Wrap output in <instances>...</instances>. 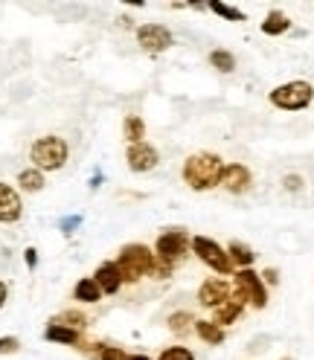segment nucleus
Instances as JSON below:
<instances>
[{
  "label": "nucleus",
  "instance_id": "f8f14e48",
  "mask_svg": "<svg viewBox=\"0 0 314 360\" xmlns=\"http://www.w3.org/2000/svg\"><path fill=\"white\" fill-rule=\"evenodd\" d=\"M20 212H24L20 195H18L9 184H0V224H12V221H18Z\"/></svg>",
  "mask_w": 314,
  "mask_h": 360
},
{
  "label": "nucleus",
  "instance_id": "f03ea898",
  "mask_svg": "<svg viewBox=\"0 0 314 360\" xmlns=\"http://www.w3.org/2000/svg\"><path fill=\"white\" fill-rule=\"evenodd\" d=\"M67 143L61 137H41L32 143L30 148V160H32V169L38 172H58L64 163H67Z\"/></svg>",
  "mask_w": 314,
  "mask_h": 360
},
{
  "label": "nucleus",
  "instance_id": "412c9836",
  "mask_svg": "<svg viewBox=\"0 0 314 360\" xmlns=\"http://www.w3.org/2000/svg\"><path fill=\"white\" fill-rule=\"evenodd\" d=\"M18 184H20V189H24V192H41L44 189V172L24 169V172L18 174Z\"/></svg>",
  "mask_w": 314,
  "mask_h": 360
},
{
  "label": "nucleus",
  "instance_id": "6ab92c4d",
  "mask_svg": "<svg viewBox=\"0 0 314 360\" xmlns=\"http://www.w3.org/2000/svg\"><path fill=\"white\" fill-rule=\"evenodd\" d=\"M227 256H230V262H233V264H239L241 270H244V267H251V264H253V259H256V253L251 250V247H244L241 241H230Z\"/></svg>",
  "mask_w": 314,
  "mask_h": 360
},
{
  "label": "nucleus",
  "instance_id": "ddd939ff",
  "mask_svg": "<svg viewBox=\"0 0 314 360\" xmlns=\"http://www.w3.org/2000/svg\"><path fill=\"white\" fill-rule=\"evenodd\" d=\"M94 282L99 285L102 294H117V290L123 288V274H120L117 262H102L96 267V274H94Z\"/></svg>",
  "mask_w": 314,
  "mask_h": 360
},
{
  "label": "nucleus",
  "instance_id": "9b49d317",
  "mask_svg": "<svg viewBox=\"0 0 314 360\" xmlns=\"http://www.w3.org/2000/svg\"><path fill=\"white\" fill-rule=\"evenodd\" d=\"M230 297H233V290H230V285L224 279H207L204 285H201V290H198V302L204 308H213V311L221 308Z\"/></svg>",
  "mask_w": 314,
  "mask_h": 360
},
{
  "label": "nucleus",
  "instance_id": "bb28decb",
  "mask_svg": "<svg viewBox=\"0 0 314 360\" xmlns=\"http://www.w3.org/2000/svg\"><path fill=\"white\" fill-rule=\"evenodd\" d=\"M99 360H131V354H125L120 346H102L99 349Z\"/></svg>",
  "mask_w": 314,
  "mask_h": 360
},
{
  "label": "nucleus",
  "instance_id": "c756f323",
  "mask_svg": "<svg viewBox=\"0 0 314 360\" xmlns=\"http://www.w3.org/2000/svg\"><path fill=\"white\" fill-rule=\"evenodd\" d=\"M259 276H262V282H268V285H277V282H280V274H277V270H271V267H268L265 274H259Z\"/></svg>",
  "mask_w": 314,
  "mask_h": 360
},
{
  "label": "nucleus",
  "instance_id": "cd10ccee",
  "mask_svg": "<svg viewBox=\"0 0 314 360\" xmlns=\"http://www.w3.org/2000/svg\"><path fill=\"white\" fill-rule=\"evenodd\" d=\"M20 349V340L18 337H0V354H12Z\"/></svg>",
  "mask_w": 314,
  "mask_h": 360
},
{
  "label": "nucleus",
  "instance_id": "423d86ee",
  "mask_svg": "<svg viewBox=\"0 0 314 360\" xmlns=\"http://www.w3.org/2000/svg\"><path fill=\"white\" fill-rule=\"evenodd\" d=\"M192 250H195V256L204 262L207 267H213L215 274H233V262H230V256H227V250L218 244V241H213V238H207V236H195L192 241Z\"/></svg>",
  "mask_w": 314,
  "mask_h": 360
},
{
  "label": "nucleus",
  "instance_id": "a211bd4d",
  "mask_svg": "<svg viewBox=\"0 0 314 360\" xmlns=\"http://www.w3.org/2000/svg\"><path fill=\"white\" fill-rule=\"evenodd\" d=\"M288 30H291V20L282 12H268V18L262 20V32L265 35H282Z\"/></svg>",
  "mask_w": 314,
  "mask_h": 360
},
{
  "label": "nucleus",
  "instance_id": "72a5a7b5",
  "mask_svg": "<svg viewBox=\"0 0 314 360\" xmlns=\"http://www.w3.org/2000/svg\"><path fill=\"white\" fill-rule=\"evenodd\" d=\"M131 360H151V357H146V354H131Z\"/></svg>",
  "mask_w": 314,
  "mask_h": 360
},
{
  "label": "nucleus",
  "instance_id": "2f4dec72",
  "mask_svg": "<svg viewBox=\"0 0 314 360\" xmlns=\"http://www.w3.org/2000/svg\"><path fill=\"white\" fill-rule=\"evenodd\" d=\"M6 300H9V288H6L4 282H0V308L6 305Z\"/></svg>",
  "mask_w": 314,
  "mask_h": 360
},
{
  "label": "nucleus",
  "instance_id": "7ed1b4c3",
  "mask_svg": "<svg viewBox=\"0 0 314 360\" xmlns=\"http://www.w3.org/2000/svg\"><path fill=\"white\" fill-rule=\"evenodd\" d=\"M117 267L123 274V282H137L140 276H146L154 270V253L146 244H125L120 250Z\"/></svg>",
  "mask_w": 314,
  "mask_h": 360
},
{
  "label": "nucleus",
  "instance_id": "6e6552de",
  "mask_svg": "<svg viewBox=\"0 0 314 360\" xmlns=\"http://www.w3.org/2000/svg\"><path fill=\"white\" fill-rule=\"evenodd\" d=\"M137 44L146 50V53H166L172 44H175V35L163 27V24H143L137 30Z\"/></svg>",
  "mask_w": 314,
  "mask_h": 360
},
{
  "label": "nucleus",
  "instance_id": "39448f33",
  "mask_svg": "<svg viewBox=\"0 0 314 360\" xmlns=\"http://www.w3.org/2000/svg\"><path fill=\"white\" fill-rule=\"evenodd\" d=\"M311 99H314V87L303 79L285 82V84L271 90V105L280 108V110H303V108L311 105Z\"/></svg>",
  "mask_w": 314,
  "mask_h": 360
},
{
  "label": "nucleus",
  "instance_id": "c85d7f7f",
  "mask_svg": "<svg viewBox=\"0 0 314 360\" xmlns=\"http://www.w3.org/2000/svg\"><path fill=\"white\" fill-rule=\"evenodd\" d=\"M285 189H288V192L303 189V177H300V174H285Z\"/></svg>",
  "mask_w": 314,
  "mask_h": 360
},
{
  "label": "nucleus",
  "instance_id": "473e14b6",
  "mask_svg": "<svg viewBox=\"0 0 314 360\" xmlns=\"http://www.w3.org/2000/svg\"><path fill=\"white\" fill-rule=\"evenodd\" d=\"M24 259H27V264H30V267H35L38 256H35V250H32V247H30V250H27V256H24Z\"/></svg>",
  "mask_w": 314,
  "mask_h": 360
},
{
  "label": "nucleus",
  "instance_id": "b1692460",
  "mask_svg": "<svg viewBox=\"0 0 314 360\" xmlns=\"http://www.w3.org/2000/svg\"><path fill=\"white\" fill-rule=\"evenodd\" d=\"M210 9H213L218 18H227V20H233V24H239V20H244V15H241L236 6H230V4H210Z\"/></svg>",
  "mask_w": 314,
  "mask_h": 360
},
{
  "label": "nucleus",
  "instance_id": "4be33fe9",
  "mask_svg": "<svg viewBox=\"0 0 314 360\" xmlns=\"http://www.w3.org/2000/svg\"><path fill=\"white\" fill-rule=\"evenodd\" d=\"M210 64L215 67L218 73H233L236 70V56L227 50H213L210 53Z\"/></svg>",
  "mask_w": 314,
  "mask_h": 360
},
{
  "label": "nucleus",
  "instance_id": "393cba45",
  "mask_svg": "<svg viewBox=\"0 0 314 360\" xmlns=\"http://www.w3.org/2000/svg\"><path fill=\"white\" fill-rule=\"evenodd\" d=\"M157 360H195V354L187 349V346H169L161 352V357Z\"/></svg>",
  "mask_w": 314,
  "mask_h": 360
},
{
  "label": "nucleus",
  "instance_id": "dca6fc26",
  "mask_svg": "<svg viewBox=\"0 0 314 360\" xmlns=\"http://www.w3.org/2000/svg\"><path fill=\"white\" fill-rule=\"evenodd\" d=\"M195 334H198L204 343H210V346L224 343V328L215 326L213 320H195Z\"/></svg>",
  "mask_w": 314,
  "mask_h": 360
},
{
  "label": "nucleus",
  "instance_id": "5701e85b",
  "mask_svg": "<svg viewBox=\"0 0 314 360\" xmlns=\"http://www.w3.org/2000/svg\"><path fill=\"white\" fill-rule=\"evenodd\" d=\"M189 323H195L192 320V314H187V311H181V314H172L169 317V328L175 331V334H187V331H195V326H189Z\"/></svg>",
  "mask_w": 314,
  "mask_h": 360
},
{
  "label": "nucleus",
  "instance_id": "f3484780",
  "mask_svg": "<svg viewBox=\"0 0 314 360\" xmlns=\"http://www.w3.org/2000/svg\"><path fill=\"white\" fill-rule=\"evenodd\" d=\"M241 308H244V305H241L236 297H230L221 308H215V320H213V323L221 326V328H224V326H230V323H236V320H239V314H241Z\"/></svg>",
  "mask_w": 314,
  "mask_h": 360
},
{
  "label": "nucleus",
  "instance_id": "aec40b11",
  "mask_svg": "<svg viewBox=\"0 0 314 360\" xmlns=\"http://www.w3.org/2000/svg\"><path fill=\"white\" fill-rule=\"evenodd\" d=\"M123 134H125V140H128V146H137V143H143V137H146V125H143V120L140 117H125V122H123Z\"/></svg>",
  "mask_w": 314,
  "mask_h": 360
},
{
  "label": "nucleus",
  "instance_id": "f257e3e1",
  "mask_svg": "<svg viewBox=\"0 0 314 360\" xmlns=\"http://www.w3.org/2000/svg\"><path fill=\"white\" fill-rule=\"evenodd\" d=\"M221 169H224V160L213 151L189 154L187 163H184V184L195 192H210V189L218 186Z\"/></svg>",
  "mask_w": 314,
  "mask_h": 360
},
{
  "label": "nucleus",
  "instance_id": "0eeeda50",
  "mask_svg": "<svg viewBox=\"0 0 314 360\" xmlns=\"http://www.w3.org/2000/svg\"><path fill=\"white\" fill-rule=\"evenodd\" d=\"M187 247H189V236L184 230H166L154 244V259L166 267H175V262L187 253Z\"/></svg>",
  "mask_w": 314,
  "mask_h": 360
},
{
  "label": "nucleus",
  "instance_id": "1a4fd4ad",
  "mask_svg": "<svg viewBox=\"0 0 314 360\" xmlns=\"http://www.w3.org/2000/svg\"><path fill=\"white\" fill-rule=\"evenodd\" d=\"M253 184V174L248 166H241V163H230V166H224L221 169V180H218V186L224 192H230V195H241V192H248Z\"/></svg>",
  "mask_w": 314,
  "mask_h": 360
},
{
  "label": "nucleus",
  "instance_id": "9d476101",
  "mask_svg": "<svg viewBox=\"0 0 314 360\" xmlns=\"http://www.w3.org/2000/svg\"><path fill=\"white\" fill-rule=\"evenodd\" d=\"M125 160H128V169L131 172L143 174V172H151L157 163H161V154H157V148L149 146V143H137V146H128Z\"/></svg>",
  "mask_w": 314,
  "mask_h": 360
},
{
  "label": "nucleus",
  "instance_id": "20e7f679",
  "mask_svg": "<svg viewBox=\"0 0 314 360\" xmlns=\"http://www.w3.org/2000/svg\"><path fill=\"white\" fill-rule=\"evenodd\" d=\"M233 285H236V300L241 305H253V308H265L268 305V290H265V282L262 276L256 274L253 267H244V270H236L233 274Z\"/></svg>",
  "mask_w": 314,
  "mask_h": 360
},
{
  "label": "nucleus",
  "instance_id": "4468645a",
  "mask_svg": "<svg viewBox=\"0 0 314 360\" xmlns=\"http://www.w3.org/2000/svg\"><path fill=\"white\" fill-rule=\"evenodd\" d=\"M44 340L61 343V346H76L79 343V331L70 328V326H61V323H50L47 331H44Z\"/></svg>",
  "mask_w": 314,
  "mask_h": 360
},
{
  "label": "nucleus",
  "instance_id": "f704fd0d",
  "mask_svg": "<svg viewBox=\"0 0 314 360\" xmlns=\"http://www.w3.org/2000/svg\"><path fill=\"white\" fill-rule=\"evenodd\" d=\"M282 360H291V357H282Z\"/></svg>",
  "mask_w": 314,
  "mask_h": 360
},
{
  "label": "nucleus",
  "instance_id": "a878e982",
  "mask_svg": "<svg viewBox=\"0 0 314 360\" xmlns=\"http://www.w3.org/2000/svg\"><path fill=\"white\" fill-rule=\"evenodd\" d=\"M53 323H61V326H70V328H76V331H79V328H82V326H84L87 320H84V314H76V311H64V314H61V317H58V320H53Z\"/></svg>",
  "mask_w": 314,
  "mask_h": 360
},
{
  "label": "nucleus",
  "instance_id": "2eb2a0df",
  "mask_svg": "<svg viewBox=\"0 0 314 360\" xmlns=\"http://www.w3.org/2000/svg\"><path fill=\"white\" fill-rule=\"evenodd\" d=\"M73 297H76L79 302H99V300H102V290H99V285L94 282V276H84V279L76 282Z\"/></svg>",
  "mask_w": 314,
  "mask_h": 360
},
{
  "label": "nucleus",
  "instance_id": "7c9ffc66",
  "mask_svg": "<svg viewBox=\"0 0 314 360\" xmlns=\"http://www.w3.org/2000/svg\"><path fill=\"white\" fill-rule=\"evenodd\" d=\"M79 221H82L79 215H76V218H64V221H61V230H64V233H70L73 227H79Z\"/></svg>",
  "mask_w": 314,
  "mask_h": 360
}]
</instances>
